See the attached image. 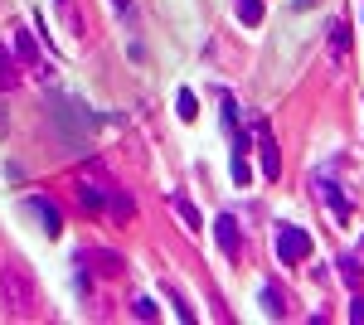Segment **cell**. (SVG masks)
Returning a JSON list of instances; mask_svg holds the SVG:
<instances>
[{
	"label": "cell",
	"instance_id": "3",
	"mask_svg": "<svg viewBox=\"0 0 364 325\" xmlns=\"http://www.w3.org/2000/svg\"><path fill=\"white\" fill-rule=\"evenodd\" d=\"M277 257L287 262V267L301 262V257H311V233L296 228V223H277Z\"/></svg>",
	"mask_w": 364,
	"mask_h": 325
},
{
	"label": "cell",
	"instance_id": "17",
	"mask_svg": "<svg viewBox=\"0 0 364 325\" xmlns=\"http://www.w3.org/2000/svg\"><path fill=\"white\" fill-rule=\"evenodd\" d=\"M262 306H267V316H282L287 306H282V292L277 287H262Z\"/></svg>",
	"mask_w": 364,
	"mask_h": 325
},
{
	"label": "cell",
	"instance_id": "13",
	"mask_svg": "<svg viewBox=\"0 0 364 325\" xmlns=\"http://www.w3.org/2000/svg\"><path fill=\"white\" fill-rule=\"evenodd\" d=\"M170 204H175V214L185 218V223H190V228H199V223H204V218H199V209H195V204H190V199H185V194H175V199H170Z\"/></svg>",
	"mask_w": 364,
	"mask_h": 325
},
{
	"label": "cell",
	"instance_id": "12",
	"mask_svg": "<svg viewBox=\"0 0 364 325\" xmlns=\"http://www.w3.org/2000/svg\"><path fill=\"white\" fill-rule=\"evenodd\" d=\"M175 112H180V122H195V117H199V102H195V92H190V87H180V97H175Z\"/></svg>",
	"mask_w": 364,
	"mask_h": 325
},
{
	"label": "cell",
	"instance_id": "5",
	"mask_svg": "<svg viewBox=\"0 0 364 325\" xmlns=\"http://www.w3.org/2000/svg\"><path fill=\"white\" fill-rule=\"evenodd\" d=\"M257 151H262V175L277 180L282 175V156H277V136L267 132V127H257Z\"/></svg>",
	"mask_w": 364,
	"mask_h": 325
},
{
	"label": "cell",
	"instance_id": "19",
	"mask_svg": "<svg viewBox=\"0 0 364 325\" xmlns=\"http://www.w3.org/2000/svg\"><path fill=\"white\" fill-rule=\"evenodd\" d=\"M350 321H364V297L350 301Z\"/></svg>",
	"mask_w": 364,
	"mask_h": 325
},
{
	"label": "cell",
	"instance_id": "21",
	"mask_svg": "<svg viewBox=\"0 0 364 325\" xmlns=\"http://www.w3.org/2000/svg\"><path fill=\"white\" fill-rule=\"evenodd\" d=\"M291 5H296V10H306V5H316V0H291Z\"/></svg>",
	"mask_w": 364,
	"mask_h": 325
},
{
	"label": "cell",
	"instance_id": "18",
	"mask_svg": "<svg viewBox=\"0 0 364 325\" xmlns=\"http://www.w3.org/2000/svg\"><path fill=\"white\" fill-rule=\"evenodd\" d=\"M166 297L175 301V311H180V321H195V306H185V297H180V287H166Z\"/></svg>",
	"mask_w": 364,
	"mask_h": 325
},
{
	"label": "cell",
	"instance_id": "16",
	"mask_svg": "<svg viewBox=\"0 0 364 325\" xmlns=\"http://www.w3.org/2000/svg\"><path fill=\"white\" fill-rule=\"evenodd\" d=\"M132 316H136V321H156V316H161V306H156L151 297H136V301H132Z\"/></svg>",
	"mask_w": 364,
	"mask_h": 325
},
{
	"label": "cell",
	"instance_id": "20",
	"mask_svg": "<svg viewBox=\"0 0 364 325\" xmlns=\"http://www.w3.org/2000/svg\"><path fill=\"white\" fill-rule=\"evenodd\" d=\"M5 132H10V117H5V112H0V136H5Z\"/></svg>",
	"mask_w": 364,
	"mask_h": 325
},
{
	"label": "cell",
	"instance_id": "10",
	"mask_svg": "<svg viewBox=\"0 0 364 325\" xmlns=\"http://www.w3.org/2000/svg\"><path fill=\"white\" fill-rule=\"evenodd\" d=\"M336 267H340V282H345V287H360V282H364V267H360V257H355V252H345Z\"/></svg>",
	"mask_w": 364,
	"mask_h": 325
},
{
	"label": "cell",
	"instance_id": "9",
	"mask_svg": "<svg viewBox=\"0 0 364 325\" xmlns=\"http://www.w3.org/2000/svg\"><path fill=\"white\" fill-rule=\"evenodd\" d=\"M87 262H97V272H102V277H117V272L127 267V262H122V257H117V252H107V247H92V252H83Z\"/></svg>",
	"mask_w": 364,
	"mask_h": 325
},
{
	"label": "cell",
	"instance_id": "2",
	"mask_svg": "<svg viewBox=\"0 0 364 325\" xmlns=\"http://www.w3.org/2000/svg\"><path fill=\"white\" fill-rule=\"evenodd\" d=\"M0 306H5V316H15V321H29L34 306H39L34 282H29V272L20 267V262H5V267H0Z\"/></svg>",
	"mask_w": 364,
	"mask_h": 325
},
{
	"label": "cell",
	"instance_id": "15",
	"mask_svg": "<svg viewBox=\"0 0 364 325\" xmlns=\"http://www.w3.org/2000/svg\"><path fill=\"white\" fill-rule=\"evenodd\" d=\"M345 49H350V25H331V54L345 58Z\"/></svg>",
	"mask_w": 364,
	"mask_h": 325
},
{
	"label": "cell",
	"instance_id": "8",
	"mask_svg": "<svg viewBox=\"0 0 364 325\" xmlns=\"http://www.w3.org/2000/svg\"><path fill=\"white\" fill-rule=\"evenodd\" d=\"M15 54H20V63H29V68H39V73L49 78V68L39 63V44H34V34H29V29H20V34H15Z\"/></svg>",
	"mask_w": 364,
	"mask_h": 325
},
{
	"label": "cell",
	"instance_id": "6",
	"mask_svg": "<svg viewBox=\"0 0 364 325\" xmlns=\"http://www.w3.org/2000/svg\"><path fill=\"white\" fill-rule=\"evenodd\" d=\"M316 190H321V199L331 204V214H336L340 223H350V214H355V209H350V199L340 194V185H336V180H316Z\"/></svg>",
	"mask_w": 364,
	"mask_h": 325
},
{
	"label": "cell",
	"instance_id": "14",
	"mask_svg": "<svg viewBox=\"0 0 364 325\" xmlns=\"http://www.w3.org/2000/svg\"><path fill=\"white\" fill-rule=\"evenodd\" d=\"M238 20L243 25H262V0H238Z\"/></svg>",
	"mask_w": 364,
	"mask_h": 325
},
{
	"label": "cell",
	"instance_id": "1",
	"mask_svg": "<svg viewBox=\"0 0 364 325\" xmlns=\"http://www.w3.org/2000/svg\"><path fill=\"white\" fill-rule=\"evenodd\" d=\"M49 122H54L58 146H63V151H78V156L92 151V127H97V117H92L78 97L49 92Z\"/></svg>",
	"mask_w": 364,
	"mask_h": 325
},
{
	"label": "cell",
	"instance_id": "4",
	"mask_svg": "<svg viewBox=\"0 0 364 325\" xmlns=\"http://www.w3.org/2000/svg\"><path fill=\"white\" fill-rule=\"evenodd\" d=\"M25 209L39 218V223H44V233H49V238H58V233H63V214H58V204L49 199V194H29Z\"/></svg>",
	"mask_w": 364,
	"mask_h": 325
},
{
	"label": "cell",
	"instance_id": "11",
	"mask_svg": "<svg viewBox=\"0 0 364 325\" xmlns=\"http://www.w3.org/2000/svg\"><path fill=\"white\" fill-rule=\"evenodd\" d=\"M20 82V68H15V58H10V49L0 44V92H10Z\"/></svg>",
	"mask_w": 364,
	"mask_h": 325
},
{
	"label": "cell",
	"instance_id": "7",
	"mask_svg": "<svg viewBox=\"0 0 364 325\" xmlns=\"http://www.w3.org/2000/svg\"><path fill=\"white\" fill-rule=\"evenodd\" d=\"M214 238H219V247H224V252H238V247H243L238 218H233V214H219V218H214Z\"/></svg>",
	"mask_w": 364,
	"mask_h": 325
}]
</instances>
